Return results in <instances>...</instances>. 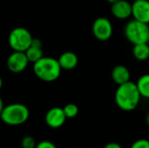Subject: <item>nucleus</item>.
<instances>
[{"instance_id":"nucleus-23","label":"nucleus","mask_w":149,"mask_h":148,"mask_svg":"<svg viewBox=\"0 0 149 148\" xmlns=\"http://www.w3.org/2000/svg\"><path fill=\"white\" fill-rule=\"evenodd\" d=\"M146 120H147V124H148V126H149V113H148V115H147V119Z\"/></svg>"},{"instance_id":"nucleus-24","label":"nucleus","mask_w":149,"mask_h":148,"mask_svg":"<svg viewBox=\"0 0 149 148\" xmlns=\"http://www.w3.org/2000/svg\"><path fill=\"white\" fill-rule=\"evenodd\" d=\"M2 86H3V80H2V78L0 77V90L2 88Z\"/></svg>"},{"instance_id":"nucleus-13","label":"nucleus","mask_w":149,"mask_h":148,"mask_svg":"<svg viewBox=\"0 0 149 148\" xmlns=\"http://www.w3.org/2000/svg\"><path fill=\"white\" fill-rule=\"evenodd\" d=\"M58 61L63 70L69 71L74 69L78 65L79 58L72 51H65L59 56Z\"/></svg>"},{"instance_id":"nucleus-16","label":"nucleus","mask_w":149,"mask_h":148,"mask_svg":"<svg viewBox=\"0 0 149 148\" xmlns=\"http://www.w3.org/2000/svg\"><path fill=\"white\" fill-rule=\"evenodd\" d=\"M63 110L67 119L75 118L79 113V107L75 104H72V103L65 105L63 107Z\"/></svg>"},{"instance_id":"nucleus-15","label":"nucleus","mask_w":149,"mask_h":148,"mask_svg":"<svg viewBox=\"0 0 149 148\" xmlns=\"http://www.w3.org/2000/svg\"><path fill=\"white\" fill-rule=\"evenodd\" d=\"M136 85L141 96L149 99V73L141 75L137 80Z\"/></svg>"},{"instance_id":"nucleus-10","label":"nucleus","mask_w":149,"mask_h":148,"mask_svg":"<svg viewBox=\"0 0 149 148\" xmlns=\"http://www.w3.org/2000/svg\"><path fill=\"white\" fill-rule=\"evenodd\" d=\"M111 12L118 19H127L132 16V3L127 0H118L112 3Z\"/></svg>"},{"instance_id":"nucleus-1","label":"nucleus","mask_w":149,"mask_h":148,"mask_svg":"<svg viewBox=\"0 0 149 148\" xmlns=\"http://www.w3.org/2000/svg\"><path fill=\"white\" fill-rule=\"evenodd\" d=\"M141 98V96L136 83L131 80L118 85L114 94V100L117 106L125 112L135 110L140 103Z\"/></svg>"},{"instance_id":"nucleus-18","label":"nucleus","mask_w":149,"mask_h":148,"mask_svg":"<svg viewBox=\"0 0 149 148\" xmlns=\"http://www.w3.org/2000/svg\"><path fill=\"white\" fill-rule=\"evenodd\" d=\"M130 148H149V140L146 139H140L134 141Z\"/></svg>"},{"instance_id":"nucleus-21","label":"nucleus","mask_w":149,"mask_h":148,"mask_svg":"<svg viewBox=\"0 0 149 148\" xmlns=\"http://www.w3.org/2000/svg\"><path fill=\"white\" fill-rule=\"evenodd\" d=\"M3 108H4L3 101L2 98L0 97V115H1V113H2V112H3Z\"/></svg>"},{"instance_id":"nucleus-8","label":"nucleus","mask_w":149,"mask_h":148,"mask_svg":"<svg viewBox=\"0 0 149 148\" xmlns=\"http://www.w3.org/2000/svg\"><path fill=\"white\" fill-rule=\"evenodd\" d=\"M66 116L61 107H52L45 114V120L46 125L51 128H59L61 127L65 120Z\"/></svg>"},{"instance_id":"nucleus-11","label":"nucleus","mask_w":149,"mask_h":148,"mask_svg":"<svg viewBox=\"0 0 149 148\" xmlns=\"http://www.w3.org/2000/svg\"><path fill=\"white\" fill-rule=\"evenodd\" d=\"M29 62L35 63L39 60L42 57H44L42 42L38 38H33L31 44L28 47V49L24 51Z\"/></svg>"},{"instance_id":"nucleus-25","label":"nucleus","mask_w":149,"mask_h":148,"mask_svg":"<svg viewBox=\"0 0 149 148\" xmlns=\"http://www.w3.org/2000/svg\"><path fill=\"white\" fill-rule=\"evenodd\" d=\"M148 45H149V40H148Z\"/></svg>"},{"instance_id":"nucleus-4","label":"nucleus","mask_w":149,"mask_h":148,"mask_svg":"<svg viewBox=\"0 0 149 148\" xmlns=\"http://www.w3.org/2000/svg\"><path fill=\"white\" fill-rule=\"evenodd\" d=\"M126 38L134 45L148 43L149 40V24L138 20H130L124 28Z\"/></svg>"},{"instance_id":"nucleus-6","label":"nucleus","mask_w":149,"mask_h":148,"mask_svg":"<svg viewBox=\"0 0 149 148\" xmlns=\"http://www.w3.org/2000/svg\"><path fill=\"white\" fill-rule=\"evenodd\" d=\"M93 36L100 41H107L111 38L113 32V27L111 21L104 17L96 18L93 24Z\"/></svg>"},{"instance_id":"nucleus-14","label":"nucleus","mask_w":149,"mask_h":148,"mask_svg":"<svg viewBox=\"0 0 149 148\" xmlns=\"http://www.w3.org/2000/svg\"><path fill=\"white\" fill-rule=\"evenodd\" d=\"M133 55L139 61H146L149 58V45L148 43L137 44L134 45Z\"/></svg>"},{"instance_id":"nucleus-17","label":"nucleus","mask_w":149,"mask_h":148,"mask_svg":"<svg viewBox=\"0 0 149 148\" xmlns=\"http://www.w3.org/2000/svg\"><path fill=\"white\" fill-rule=\"evenodd\" d=\"M21 146H22V148H35L37 146V143H36L35 139L32 136L27 135L24 137V139L22 140Z\"/></svg>"},{"instance_id":"nucleus-12","label":"nucleus","mask_w":149,"mask_h":148,"mask_svg":"<svg viewBox=\"0 0 149 148\" xmlns=\"http://www.w3.org/2000/svg\"><path fill=\"white\" fill-rule=\"evenodd\" d=\"M111 77L113 81L118 85H120L130 80L131 73L127 66L123 65H118L113 68Z\"/></svg>"},{"instance_id":"nucleus-22","label":"nucleus","mask_w":149,"mask_h":148,"mask_svg":"<svg viewBox=\"0 0 149 148\" xmlns=\"http://www.w3.org/2000/svg\"><path fill=\"white\" fill-rule=\"evenodd\" d=\"M107 1L108 3H110L112 4V3H115L116 1H118V0H107Z\"/></svg>"},{"instance_id":"nucleus-9","label":"nucleus","mask_w":149,"mask_h":148,"mask_svg":"<svg viewBox=\"0 0 149 148\" xmlns=\"http://www.w3.org/2000/svg\"><path fill=\"white\" fill-rule=\"evenodd\" d=\"M132 17L135 20L149 24L148 0H134L132 3Z\"/></svg>"},{"instance_id":"nucleus-7","label":"nucleus","mask_w":149,"mask_h":148,"mask_svg":"<svg viewBox=\"0 0 149 148\" xmlns=\"http://www.w3.org/2000/svg\"><path fill=\"white\" fill-rule=\"evenodd\" d=\"M29 64V60L24 51H16L13 52L8 57L7 59V67L10 72L13 73H19L25 70Z\"/></svg>"},{"instance_id":"nucleus-2","label":"nucleus","mask_w":149,"mask_h":148,"mask_svg":"<svg viewBox=\"0 0 149 148\" xmlns=\"http://www.w3.org/2000/svg\"><path fill=\"white\" fill-rule=\"evenodd\" d=\"M62 68L58 59L52 57H42L33 64V72L35 75L45 82H53L57 80L61 74Z\"/></svg>"},{"instance_id":"nucleus-26","label":"nucleus","mask_w":149,"mask_h":148,"mask_svg":"<svg viewBox=\"0 0 149 148\" xmlns=\"http://www.w3.org/2000/svg\"><path fill=\"white\" fill-rule=\"evenodd\" d=\"M148 1H149V0H148Z\"/></svg>"},{"instance_id":"nucleus-3","label":"nucleus","mask_w":149,"mask_h":148,"mask_svg":"<svg viewBox=\"0 0 149 148\" xmlns=\"http://www.w3.org/2000/svg\"><path fill=\"white\" fill-rule=\"evenodd\" d=\"M30 117V112L26 106L20 103H14L4 106L0 119L9 126H19L25 123Z\"/></svg>"},{"instance_id":"nucleus-20","label":"nucleus","mask_w":149,"mask_h":148,"mask_svg":"<svg viewBox=\"0 0 149 148\" xmlns=\"http://www.w3.org/2000/svg\"><path fill=\"white\" fill-rule=\"evenodd\" d=\"M104 148H122V147L117 143V142H110V143H107Z\"/></svg>"},{"instance_id":"nucleus-5","label":"nucleus","mask_w":149,"mask_h":148,"mask_svg":"<svg viewBox=\"0 0 149 148\" xmlns=\"http://www.w3.org/2000/svg\"><path fill=\"white\" fill-rule=\"evenodd\" d=\"M31 32L24 27H17L13 29L9 35V44L13 51H25L32 42Z\"/></svg>"},{"instance_id":"nucleus-19","label":"nucleus","mask_w":149,"mask_h":148,"mask_svg":"<svg viewBox=\"0 0 149 148\" xmlns=\"http://www.w3.org/2000/svg\"><path fill=\"white\" fill-rule=\"evenodd\" d=\"M35 148H57L54 143L49 140H43L37 144Z\"/></svg>"}]
</instances>
